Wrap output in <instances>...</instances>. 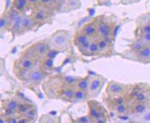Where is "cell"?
<instances>
[{
	"label": "cell",
	"instance_id": "44dd1931",
	"mask_svg": "<svg viewBox=\"0 0 150 123\" xmlns=\"http://www.w3.org/2000/svg\"><path fill=\"white\" fill-rule=\"evenodd\" d=\"M86 97H87V93H86V91L78 89V88H76L73 100L74 102H83L86 98Z\"/></svg>",
	"mask_w": 150,
	"mask_h": 123
},
{
	"label": "cell",
	"instance_id": "8fae6325",
	"mask_svg": "<svg viewBox=\"0 0 150 123\" xmlns=\"http://www.w3.org/2000/svg\"><path fill=\"white\" fill-rule=\"evenodd\" d=\"M137 60L140 62L146 63L150 61V45H147L139 51L135 53Z\"/></svg>",
	"mask_w": 150,
	"mask_h": 123
},
{
	"label": "cell",
	"instance_id": "f35d334b",
	"mask_svg": "<svg viewBox=\"0 0 150 123\" xmlns=\"http://www.w3.org/2000/svg\"><path fill=\"white\" fill-rule=\"evenodd\" d=\"M31 121V120L28 119L26 117H25L22 115H21V118H18V122H21V123H25V122H29Z\"/></svg>",
	"mask_w": 150,
	"mask_h": 123
},
{
	"label": "cell",
	"instance_id": "74e56055",
	"mask_svg": "<svg viewBox=\"0 0 150 123\" xmlns=\"http://www.w3.org/2000/svg\"><path fill=\"white\" fill-rule=\"evenodd\" d=\"M5 118H6V122H11V123L18 122V118H16L15 116L5 117Z\"/></svg>",
	"mask_w": 150,
	"mask_h": 123
},
{
	"label": "cell",
	"instance_id": "8992f818",
	"mask_svg": "<svg viewBox=\"0 0 150 123\" xmlns=\"http://www.w3.org/2000/svg\"><path fill=\"white\" fill-rule=\"evenodd\" d=\"M105 82V79L100 76L90 78L89 88H88L87 91H86L88 97L93 98L97 95L100 93V91H101Z\"/></svg>",
	"mask_w": 150,
	"mask_h": 123
},
{
	"label": "cell",
	"instance_id": "d590c367",
	"mask_svg": "<svg viewBox=\"0 0 150 123\" xmlns=\"http://www.w3.org/2000/svg\"><path fill=\"white\" fill-rule=\"evenodd\" d=\"M92 122L91 118H90L89 116L80 117V118H78V119H76V122H79V123H88V122Z\"/></svg>",
	"mask_w": 150,
	"mask_h": 123
},
{
	"label": "cell",
	"instance_id": "f546056e",
	"mask_svg": "<svg viewBox=\"0 0 150 123\" xmlns=\"http://www.w3.org/2000/svg\"><path fill=\"white\" fill-rule=\"evenodd\" d=\"M36 115H37V109H36V107L32 106L29 109H28L22 116L26 117V118H28V119L32 120L36 116Z\"/></svg>",
	"mask_w": 150,
	"mask_h": 123
},
{
	"label": "cell",
	"instance_id": "4316f807",
	"mask_svg": "<svg viewBox=\"0 0 150 123\" xmlns=\"http://www.w3.org/2000/svg\"><path fill=\"white\" fill-rule=\"evenodd\" d=\"M97 42H98V44L100 51L104 52V51H108V49H109V47H110V44H109V42L107 41V38L100 37V39L98 40Z\"/></svg>",
	"mask_w": 150,
	"mask_h": 123
},
{
	"label": "cell",
	"instance_id": "4fadbf2b",
	"mask_svg": "<svg viewBox=\"0 0 150 123\" xmlns=\"http://www.w3.org/2000/svg\"><path fill=\"white\" fill-rule=\"evenodd\" d=\"M82 33H83L86 35L89 36V37H93L96 35H98L97 24L95 22H91L84 25L83 28H82Z\"/></svg>",
	"mask_w": 150,
	"mask_h": 123
},
{
	"label": "cell",
	"instance_id": "d6a6232c",
	"mask_svg": "<svg viewBox=\"0 0 150 123\" xmlns=\"http://www.w3.org/2000/svg\"><path fill=\"white\" fill-rule=\"evenodd\" d=\"M31 107H32V105H29V104H27V103L20 104V105H19V107H18V109H17V113L20 115H23L26 111L28 110V109H29Z\"/></svg>",
	"mask_w": 150,
	"mask_h": 123
},
{
	"label": "cell",
	"instance_id": "ab89813d",
	"mask_svg": "<svg viewBox=\"0 0 150 123\" xmlns=\"http://www.w3.org/2000/svg\"><path fill=\"white\" fill-rule=\"evenodd\" d=\"M107 118H106V117H102V118H99L96 119V120L93 121V122H97V123L107 122Z\"/></svg>",
	"mask_w": 150,
	"mask_h": 123
},
{
	"label": "cell",
	"instance_id": "603a6c76",
	"mask_svg": "<svg viewBox=\"0 0 150 123\" xmlns=\"http://www.w3.org/2000/svg\"><path fill=\"white\" fill-rule=\"evenodd\" d=\"M81 3L80 0H66L65 1V10L67 11H73L80 8Z\"/></svg>",
	"mask_w": 150,
	"mask_h": 123
},
{
	"label": "cell",
	"instance_id": "9a60e30c",
	"mask_svg": "<svg viewBox=\"0 0 150 123\" xmlns=\"http://www.w3.org/2000/svg\"><path fill=\"white\" fill-rule=\"evenodd\" d=\"M35 24V22L33 20V17L24 15V18H23L22 29H21L20 33L28 31V30H31Z\"/></svg>",
	"mask_w": 150,
	"mask_h": 123
},
{
	"label": "cell",
	"instance_id": "2e32d148",
	"mask_svg": "<svg viewBox=\"0 0 150 123\" xmlns=\"http://www.w3.org/2000/svg\"><path fill=\"white\" fill-rule=\"evenodd\" d=\"M134 101L138 102H150V91L149 89H140Z\"/></svg>",
	"mask_w": 150,
	"mask_h": 123
},
{
	"label": "cell",
	"instance_id": "30bf717a",
	"mask_svg": "<svg viewBox=\"0 0 150 123\" xmlns=\"http://www.w3.org/2000/svg\"><path fill=\"white\" fill-rule=\"evenodd\" d=\"M98 35L100 37L108 38L112 33L113 26L111 24L105 21H100L97 23Z\"/></svg>",
	"mask_w": 150,
	"mask_h": 123
},
{
	"label": "cell",
	"instance_id": "7c38bea8",
	"mask_svg": "<svg viewBox=\"0 0 150 123\" xmlns=\"http://www.w3.org/2000/svg\"><path fill=\"white\" fill-rule=\"evenodd\" d=\"M110 109L118 116H125V115L129 113V105L127 102L123 104H120V105H114V106L110 107Z\"/></svg>",
	"mask_w": 150,
	"mask_h": 123
},
{
	"label": "cell",
	"instance_id": "7402d4cb",
	"mask_svg": "<svg viewBox=\"0 0 150 123\" xmlns=\"http://www.w3.org/2000/svg\"><path fill=\"white\" fill-rule=\"evenodd\" d=\"M89 82L90 78H89V77H86V78H78L76 83V88L83 90V91H87L88 88H89Z\"/></svg>",
	"mask_w": 150,
	"mask_h": 123
},
{
	"label": "cell",
	"instance_id": "6da1fadb",
	"mask_svg": "<svg viewBox=\"0 0 150 123\" xmlns=\"http://www.w3.org/2000/svg\"><path fill=\"white\" fill-rule=\"evenodd\" d=\"M67 86L68 85L65 82L64 78H62L59 76L51 77V79L42 84V88L46 95L49 98L55 99H61L63 92Z\"/></svg>",
	"mask_w": 150,
	"mask_h": 123
},
{
	"label": "cell",
	"instance_id": "60d3db41",
	"mask_svg": "<svg viewBox=\"0 0 150 123\" xmlns=\"http://www.w3.org/2000/svg\"><path fill=\"white\" fill-rule=\"evenodd\" d=\"M53 1V0H41L40 4L43 6H50Z\"/></svg>",
	"mask_w": 150,
	"mask_h": 123
},
{
	"label": "cell",
	"instance_id": "d6986e66",
	"mask_svg": "<svg viewBox=\"0 0 150 123\" xmlns=\"http://www.w3.org/2000/svg\"><path fill=\"white\" fill-rule=\"evenodd\" d=\"M20 12H19L18 11H17L16 9L14 8L13 6L11 8L10 11H9L8 13V27H7L8 29L11 30L15 19L17 18V15L20 14Z\"/></svg>",
	"mask_w": 150,
	"mask_h": 123
},
{
	"label": "cell",
	"instance_id": "d4e9b609",
	"mask_svg": "<svg viewBox=\"0 0 150 123\" xmlns=\"http://www.w3.org/2000/svg\"><path fill=\"white\" fill-rule=\"evenodd\" d=\"M30 71L22 69H17V71L15 72L17 78L20 79L21 81L26 82L28 80V76H29Z\"/></svg>",
	"mask_w": 150,
	"mask_h": 123
},
{
	"label": "cell",
	"instance_id": "e0dca14e",
	"mask_svg": "<svg viewBox=\"0 0 150 123\" xmlns=\"http://www.w3.org/2000/svg\"><path fill=\"white\" fill-rule=\"evenodd\" d=\"M33 20L36 23H40L44 22L48 17V13L44 9H38L33 12Z\"/></svg>",
	"mask_w": 150,
	"mask_h": 123
},
{
	"label": "cell",
	"instance_id": "cb8c5ba5",
	"mask_svg": "<svg viewBox=\"0 0 150 123\" xmlns=\"http://www.w3.org/2000/svg\"><path fill=\"white\" fill-rule=\"evenodd\" d=\"M147 45H149V44L145 43V42L143 41L142 40H136V41L134 42L132 44V45H131V51H133L134 53H136V52L139 51L140 50H141L143 48L145 47Z\"/></svg>",
	"mask_w": 150,
	"mask_h": 123
},
{
	"label": "cell",
	"instance_id": "484cf974",
	"mask_svg": "<svg viewBox=\"0 0 150 123\" xmlns=\"http://www.w3.org/2000/svg\"><path fill=\"white\" fill-rule=\"evenodd\" d=\"M20 104V103L16 99H9L4 101V105H3V107L4 109L8 108L17 111V109H18Z\"/></svg>",
	"mask_w": 150,
	"mask_h": 123
},
{
	"label": "cell",
	"instance_id": "5bb4252c",
	"mask_svg": "<svg viewBox=\"0 0 150 123\" xmlns=\"http://www.w3.org/2000/svg\"><path fill=\"white\" fill-rule=\"evenodd\" d=\"M24 14L22 12L20 13V14L17 15V18L15 19L14 23H13L12 28H11V31L12 32L13 35H15L17 33H20L22 29V22H23V18H24Z\"/></svg>",
	"mask_w": 150,
	"mask_h": 123
},
{
	"label": "cell",
	"instance_id": "836d02e7",
	"mask_svg": "<svg viewBox=\"0 0 150 123\" xmlns=\"http://www.w3.org/2000/svg\"><path fill=\"white\" fill-rule=\"evenodd\" d=\"M139 121L141 122H150V109L140 115Z\"/></svg>",
	"mask_w": 150,
	"mask_h": 123
},
{
	"label": "cell",
	"instance_id": "ba28073f",
	"mask_svg": "<svg viewBox=\"0 0 150 123\" xmlns=\"http://www.w3.org/2000/svg\"><path fill=\"white\" fill-rule=\"evenodd\" d=\"M44 78H45V74L43 69L34 68L30 71L26 82L30 85H38L41 83Z\"/></svg>",
	"mask_w": 150,
	"mask_h": 123
},
{
	"label": "cell",
	"instance_id": "83f0119b",
	"mask_svg": "<svg viewBox=\"0 0 150 123\" xmlns=\"http://www.w3.org/2000/svg\"><path fill=\"white\" fill-rule=\"evenodd\" d=\"M53 68V59L46 57L45 59H42V69L45 70H50Z\"/></svg>",
	"mask_w": 150,
	"mask_h": 123
},
{
	"label": "cell",
	"instance_id": "4dcf8cb0",
	"mask_svg": "<svg viewBox=\"0 0 150 123\" xmlns=\"http://www.w3.org/2000/svg\"><path fill=\"white\" fill-rule=\"evenodd\" d=\"M91 40L88 41L86 43L83 44V45H80V47H78L79 51L82 53L83 55H89V47L91 45Z\"/></svg>",
	"mask_w": 150,
	"mask_h": 123
},
{
	"label": "cell",
	"instance_id": "5b68a950",
	"mask_svg": "<svg viewBox=\"0 0 150 123\" xmlns=\"http://www.w3.org/2000/svg\"><path fill=\"white\" fill-rule=\"evenodd\" d=\"M88 107H89L88 116L91 118L92 122H93L96 119L102 118V117L108 118V113L107 111L97 101L90 100L88 102Z\"/></svg>",
	"mask_w": 150,
	"mask_h": 123
},
{
	"label": "cell",
	"instance_id": "ac0fdd59",
	"mask_svg": "<svg viewBox=\"0 0 150 123\" xmlns=\"http://www.w3.org/2000/svg\"><path fill=\"white\" fill-rule=\"evenodd\" d=\"M89 40L90 39L89 36L86 35L83 33H77L75 35V37L74 39V43L77 47H78L80 45H83V44L89 41Z\"/></svg>",
	"mask_w": 150,
	"mask_h": 123
},
{
	"label": "cell",
	"instance_id": "e575fe53",
	"mask_svg": "<svg viewBox=\"0 0 150 123\" xmlns=\"http://www.w3.org/2000/svg\"><path fill=\"white\" fill-rule=\"evenodd\" d=\"M140 39L144 41L145 43L150 44V33H140Z\"/></svg>",
	"mask_w": 150,
	"mask_h": 123
},
{
	"label": "cell",
	"instance_id": "b9f144b4",
	"mask_svg": "<svg viewBox=\"0 0 150 123\" xmlns=\"http://www.w3.org/2000/svg\"><path fill=\"white\" fill-rule=\"evenodd\" d=\"M41 0H28V4L30 5H36L40 4Z\"/></svg>",
	"mask_w": 150,
	"mask_h": 123
},
{
	"label": "cell",
	"instance_id": "3957f363",
	"mask_svg": "<svg viewBox=\"0 0 150 123\" xmlns=\"http://www.w3.org/2000/svg\"><path fill=\"white\" fill-rule=\"evenodd\" d=\"M49 45L48 42L40 41L30 46L22 53V55L31 58L37 62L42 60L47 56L49 51Z\"/></svg>",
	"mask_w": 150,
	"mask_h": 123
},
{
	"label": "cell",
	"instance_id": "1f68e13d",
	"mask_svg": "<svg viewBox=\"0 0 150 123\" xmlns=\"http://www.w3.org/2000/svg\"><path fill=\"white\" fill-rule=\"evenodd\" d=\"M8 13H4L1 17V20H0V28H1V31L2 32L4 29H6L8 27Z\"/></svg>",
	"mask_w": 150,
	"mask_h": 123
},
{
	"label": "cell",
	"instance_id": "277c9868",
	"mask_svg": "<svg viewBox=\"0 0 150 123\" xmlns=\"http://www.w3.org/2000/svg\"><path fill=\"white\" fill-rule=\"evenodd\" d=\"M129 86H131L116 81H111L107 84L106 88V93L109 98L126 95L129 89Z\"/></svg>",
	"mask_w": 150,
	"mask_h": 123
},
{
	"label": "cell",
	"instance_id": "9c48e42d",
	"mask_svg": "<svg viewBox=\"0 0 150 123\" xmlns=\"http://www.w3.org/2000/svg\"><path fill=\"white\" fill-rule=\"evenodd\" d=\"M149 109H150V102H138L133 101L129 105V113L134 115H141Z\"/></svg>",
	"mask_w": 150,
	"mask_h": 123
},
{
	"label": "cell",
	"instance_id": "f1b7e54d",
	"mask_svg": "<svg viewBox=\"0 0 150 123\" xmlns=\"http://www.w3.org/2000/svg\"><path fill=\"white\" fill-rule=\"evenodd\" d=\"M100 52L97 40L91 41L89 47V55H97Z\"/></svg>",
	"mask_w": 150,
	"mask_h": 123
},
{
	"label": "cell",
	"instance_id": "52a82bcc",
	"mask_svg": "<svg viewBox=\"0 0 150 123\" xmlns=\"http://www.w3.org/2000/svg\"><path fill=\"white\" fill-rule=\"evenodd\" d=\"M36 61L29 57L22 55L20 58L15 62V66L16 69H22L31 71L35 68Z\"/></svg>",
	"mask_w": 150,
	"mask_h": 123
},
{
	"label": "cell",
	"instance_id": "7bdbcfd3",
	"mask_svg": "<svg viewBox=\"0 0 150 123\" xmlns=\"http://www.w3.org/2000/svg\"><path fill=\"white\" fill-rule=\"evenodd\" d=\"M146 23H147V24H150V17L149 19H148V20H147V22H146Z\"/></svg>",
	"mask_w": 150,
	"mask_h": 123
},
{
	"label": "cell",
	"instance_id": "7a4b0ae2",
	"mask_svg": "<svg viewBox=\"0 0 150 123\" xmlns=\"http://www.w3.org/2000/svg\"><path fill=\"white\" fill-rule=\"evenodd\" d=\"M48 44L51 49L57 51H67L71 45V33L64 30H59L50 36Z\"/></svg>",
	"mask_w": 150,
	"mask_h": 123
},
{
	"label": "cell",
	"instance_id": "ffe728a7",
	"mask_svg": "<svg viewBox=\"0 0 150 123\" xmlns=\"http://www.w3.org/2000/svg\"><path fill=\"white\" fill-rule=\"evenodd\" d=\"M28 4V0H13L12 6L19 12L22 13Z\"/></svg>",
	"mask_w": 150,
	"mask_h": 123
},
{
	"label": "cell",
	"instance_id": "8d00e7d4",
	"mask_svg": "<svg viewBox=\"0 0 150 123\" xmlns=\"http://www.w3.org/2000/svg\"><path fill=\"white\" fill-rule=\"evenodd\" d=\"M140 33H150V24L145 23V24H143L140 27Z\"/></svg>",
	"mask_w": 150,
	"mask_h": 123
}]
</instances>
